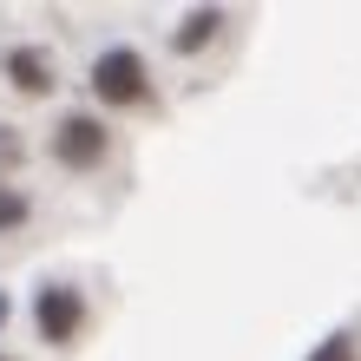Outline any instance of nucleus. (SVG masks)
Masks as SVG:
<instances>
[{
	"mask_svg": "<svg viewBox=\"0 0 361 361\" xmlns=\"http://www.w3.org/2000/svg\"><path fill=\"white\" fill-rule=\"evenodd\" d=\"M20 217H27V197H13V190H0V230H7V224H20Z\"/></svg>",
	"mask_w": 361,
	"mask_h": 361,
	"instance_id": "obj_7",
	"label": "nucleus"
},
{
	"mask_svg": "<svg viewBox=\"0 0 361 361\" xmlns=\"http://www.w3.org/2000/svg\"><path fill=\"white\" fill-rule=\"evenodd\" d=\"M0 315H7V302H0Z\"/></svg>",
	"mask_w": 361,
	"mask_h": 361,
	"instance_id": "obj_9",
	"label": "nucleus"
},
{
	"mask_svg": "<svg viewBox=\"0 0 361 361\" xmlns=\"http://www.w3.org/2000/svg\"><path fill=\"white\" fill-rule=\"evenodd\" d=\"M0 361H7V355H0Z\"/></svg>",
	"mask_w": 361,
	"mask_h": 361,
	"instance_id": "obj_10",
	"label": "nucleus"
},
{
	"mask_svg": "<svg viewBox=\"0 0 361 361\" xmlns=\"http://www.w3.org/2000/svg\"><path fill=\"white\" fill-rule=\"evenodd\" d=\"M309 361H355V342H348V335H329V342L315 348Z\"/></svg>",
	"mask_w": 361,
	"mask_h": 361,
	"instance_id": "obj_6",
	"label": "nucleus"
},
{
	"mask_svg": "<svg viewBox=\"0 0 361 361\" xmlns=\"http://www.w3.org/2000/svg\"><path fill=\"white\" fill-rule=\"evenodd\" d=\"M217 20H224L217 7H204V13H190V20H184V33H178V53H190V47H204V39L217 33Z\"/></svg>",
	"mask_w": 361,
	"mask_h": 361,
	"instance_id": "obj_5",
	"label": "nucleus"
},
{
	"mask_svg": "<svg viewBox=\"0 0 361 361\" xmlns=\"http://www.w3.org/2000/svg\"><path fill=\"white\" fill-rule=\"evenodd\" d=\"M79 322H86V302L73 289H39V335L47 342H73Z\"/></svg>",
	"mask_w": 361,
	"mask_h": 361,
	"instance_id": "obj_3",
	"label": "nucleus"
},
{
	"mask_svg": "<svg viewBox=\"0 0 361 361\" xmlns=\"http://www.w3.org/2000/svg\"><path fill=\"white\" fill-rule=\"evenodd\" d=\"M7 164H20V138H13V132H0V171H7Z\"/></svg>",
	"mask_w": 361,
	"mask_h": 361,
	"instance_id": "obj_8",
	"label": "nucleus"
},
{
	"mask_svg": "<svg viewBox=\"0 0 361 361\" xmlns=\"http://www.w3.org/2000/svg\"><path fill=\"white\" fill-rule=\"evenodd\" d=\"M7 73H13V86H27V92H47V86H53V59L33 53V47H20V53L7 59Z\"/></svg>",
	"mask_w": 361,
	"mask_h": 361,
	"instance_id": "obj_4",
	"label": "nucleus"
},
{
	"mask_svg": "<svg viewBox=\"0 0 361 361\" xmlns=\"http://www.w3.org/2000/svg\"><path fill=\"white\" fill-rule=\"evenodd\" d=\"M53 158L59 164H99L105 158V125L99 118H86V112H73V118H59V132H53Z\"/></svg>",
	"mask_w": 361,
	"mask_h": 361,
	"instance_id": "obj_2",
	"label": "nucleus"
},
{
	"mask_svg": "<svg viewBox=\"0 0 361 361\" xmlns=\"http://www.w3.org/2000/svg\"><path fill=\"white\" fill-rule=\"evenodd\" d=\"M92 92L99 99H112V105H132V99H145V59L138 53H105L99 66H92Z\"/></svg>",
	"mask_w": 361,
	"mask_h": 361,
	"instance_id": "obj_1",
	"label": "nucleus"
}]
</instances>
